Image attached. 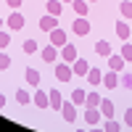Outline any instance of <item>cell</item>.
Segmentation results:
<instances>
[{"label": "cell", "instance_id": "6da1fadb", "mask_svg": "<svg viewBox=\"0 0 132 132\" xmlns=\"http://www.w3.org/2000/svg\"><path fill=\"white\" fill-rule=\"evenodd\" d=\"M58 58H63V63H74L77 61V48L71 42H66L63 48H58Z\"/></svg>", "mask_w": 132, "mask_h": 132}, {"label": "cell", "instance_id": "7a4b0ae2", "mask_svg": "<svg viewBox=\"0 0 132 132\" xmlns=\"http://www.w3.org/2000/svg\"><path fill=\"white\" fill-rule=\"evenodd\" d=\"M71 77H74L71 63H58V66H56V79H61V82H69Z\"/></svg>", "mask_w": 132, "mask_h": 132}, {"label": "cell", "instance_id": "3957f363", "mask_svg": "<svg viewBox=\"0 0 132 132\" xmlns=\"http://www.w3.org/2000/svg\"><path fill=\"white\" fill-rule=\"evenodd\" d=\"M71 32H74V35H90V21H87L85 16L74 19V24H71Z\"/></svg>", "mask_w": 132, "mask_h": 132}, {"label": "cell", "instance_id": "277c9868", "mask_svg": "<svg viewBox=\"0 0 132 132\" xmlns=\"http://www.w3.org/2000/svg\"><path fill=\"white\" fill-rule=\"evenodd\" d=\"M66 42H69V40H66V32H63L61 27H56V29L50 32V45H56V48H63Z\"/></svg>", "mask_w": 132, "mask_h": 132}, {"label": "cell", "instance_id": "5b68a950", "mask_svg": "<svg viewBox=\"0 0 132 132\" xmlns=\"http://www.w3.org/2000/svg\"><path fill=\"white\" fill-rule=\"evenodd\" d=\"M103 119L101 114V108H95V106H87V111H85V122H90V127H95L98 122Z\"/></svg>", "mask_w": 132, "mask_h": 132}, {"label": "cell", "instance_id": "8992f818", "mask_svg": "<svg viewBox=\"0 0 132 132\" xmlns=\"http://www.w3.org/2000/svg\"><path fill=\"white\" fill-rule=\"evenodd\" d=\"M8 29H13V32L24 29V13H19V11H13V13L8 16Z\"/></svg>", "mask_w": 132, "mask_h": 132}, {"label": "cell", "instance_id": "52a82bcc", "mask_svg": "<svg viewBox=\"0 0 132 132\" xmlns=\"http://www.w3.org/2000/svg\"><path fill=\"white\" fill-rule=\"evenodd\" d=\"M40 58L45 61V63H53V61L58 58V48L56 45H45V48L40 50Z\"/></svg>", "mask_w": 132, "mask_h": 132}, {"label": "cell", "instance_id": "ba28073f", "mask_svg": "<svg viewBox=\"0 0 132 132\" xmlns=\"http://www.w3.org/2000/svg\"><path fill=\"white\" fill-rule=\"evenodd\" d=\"M56 27H58V16H50V13H48V16L40 19V29H42V32H53Z\"/></svg>", "mask_w": 132, "mask_h": 132}, {"label": "cell", "instance_id": "9c48e42d", "mask_svg": "<svg viewBox=\"0 0 132 132\" xmlns=\"http://www.w3.org/2000/svg\"><path fill=\"white\" fill-rule=\"evenodd\" d=\"M71 69H74L77 77H87V71H90V63H87L85 58H77V61L71 63Z\"/></svg>", "mask_w": 132, "mask_h": 132}, {"label": "cell", "instance_id": "30bf717a", "mask_svg": "<svg viewBox=\"0 0 132 132\" xmlns=\"http://www.w3.org/2000/svg\"><path fill=\"white\" fill-rule=\"evenodd\" d=\"M103 85L108 87V90H114V87H119V71H111V69H108V71L103 74Z\"/></svg>", "mask_w": 132, "mask_h": 132}, {"label": "cell", "instance_id": "8fae6325", "mask_svg": "<svg viewBox=\"0 0 132 132\" xmlns=\"http://www.w3.org/2000/svg\"><path fill=\"white\" fill-rule=\"evenodd\" d=\"M61 114H63V122H77V106L74 103H63Z\"/></svg>", "mask_w": 132, "mask_h": 132}, {"label": "cell", "instance_id": "7c38bea8", "mask_svg": "<svg viewBox=\"0 0 132 132\" xmlns=\"http://www.w3.org/2000/svg\"><path fill=\"white\" fill-rule=\"evenodd\" d=\"M124 63H127V61H124L122 56H114V53L108 56V69H111V71H122V69H124Z\"/></svg>", "mask_w": 132, "mask_h": 132}, {"label": "cell", "instance_id": "4fadbf2b", "mask_svg": "<svg viewBox=\"0 0 132 132\" xmlns=\"http://www.w3.org/2000/svg\"><path fill=\"white\" fill-rule=\"evenodd\" d=\"M48 98H50V108H56V111H61V108H63V98H61L58 90H50Z\"/></svg>", "mask_w": 132, "mask_h": 132}, {"label": "cell", "instance_id": "5bb4252c", "mask_svg": "<svg viewBox=\"0 0 132 132\" xmlns=\"http://www.w3.org/2000/svg\"><path fill=\"white\" fill-rule=\"evenodd\" d=\"M87 82H90V85H101L103 82V71L95 69V66H90V71H87Z\"/></svg>", "mask_w": 132, "mask_h": 132}, {"label": "cell", "instance_id": "9a60e30c", "mask_svg": "<svg viewBox=\"0 0 132 132\" xmlns=\"http://www.w3.org/2000/svg\"><path fill=\"white\" fill-rule=\"evenodd\" d=\"M32 101H35V103H37L40 108H48V106H50V98H48V93H45V90H37Z\"/></svg>", "mask_w": 132, "mask_h": 132}, {"label": "cell", "instance_id": "2e32d148", "mask_svg": "<svg viewBox=\"0 0 132 132\" xmlns=\"http://www.w3.org/2000/svg\"><path fill=\"white\" fill-rule=\"evenodd\" d=\"M116 35L122 37L124 42H127V40L132 37V32H129V27H127V21H116Z\"/></svg>", "mask_w": 132, "mask_h": 132}, {"label": "cell", "instance_id": "e0dca14e", "mask_svg": "<svg viewBox=\"0 0 132 132\" xmlns=\"http://www.w3.org/2000/svg\"><path fill=\"white\" fill-rule=\"evenodd\" d=\"M24 79H27L32 87H37V85H40V71H37V69H27V71H24Z\"/></svg>", "mask_w": 132, "mask_h": 132}, {"label": "cell", "instance_id": "ac0fdd59", "mask_svg": "<svg viewBox=\"0 0 132 132\" xmlns=\"http://www.w3.org/2000/svg\"><path fill=\"white\" fill-rule=\"evenodd\" d=\"M101 114H103V119H114V103L111 101H101Z\"/></svg>", "mask_w": 132, "mask_h": 132}, {"label": "cell", "instance_id": "d6986e66", "mask_svg": "<svg viewBox=\"0 0 132 132\" xmlns=\"http://www.w3.org/2000/svg\"><path fill=\"white\" fill-rule=\"evenodd\" d=\"M95 53H98V56H103V58H108V56H111V45H108L106 40L95 42Z\"/></svg>", "mask_w": 132, "mask_h": 132}, {"label": "cell", "instance_id": "ffe728a7", "mask_svg": "<svg viewBox=\"0 0 132 132\" xmlns=\"http://www.w3.org/2000/svg\"><path fill=\"white\" fill-rule=\"evenodd\" d=\"M61 11H63V3H61V0H48V13H50V16H58Z\"/></svg>", "mask_w": 132, "mask_h": 132}, {"label": "cell", "instance_id": "44dd1931", "mask_svg": "<svg viewBox=\"0 0 132 132\" xmlns=\"http://www.w3.org/2000/svg\"><path fill=\"white\" fill-rule=\"evenodd\" d=\"M71 8L77 11V16H87V0H74Z\"/></svg>", "mask_w": 132, "mask_h": 132}, {"label": "cell", "instance_id": "7402d4cb", "mask_svg": "<svg viewBox=\"0 0 132 132\" xmlns=\"http://www.w3.org/2000/svg\"><path fill=\"white\" fill-rule=\"evenodd\" d=\"M119 56H122L127 63H132V42H129V40H127L124 45H122V53H119Z\"/></svg>", "mask_w": 132, "mask_h": 132}, {"label": "cell", "instance_id": "603a6c76", "mask_svg": "<svg viewBox=\"0 0 132 132\" xmlns=\"http://www.w3.org/2000/svg\"><path fill=\"white\" fill-rule=\"evenodd\" d=\"M85 98H87L85 90H74V93H71V103H74V106H82V103H85Z\"/></svg>", "mask_w": 132, "mask_h": 132}, {"label": "cell", "instance_id": "cb8c5ba5", "mask_svg": "<svg viewBox=\"0 0 132 132\" xmlns=\"http://www.w3.org/2000/svg\"><path fill=\"white\" fill-rule=\"evenodd\" d=\"M119 85H122V87H127V90H132V71L119 74Z\"/></svg>", "mask_w": 132, "mask_h": 132}, {"label": "cell", "instance_id": "d4e9b609", "mask_svg": "<svg viewBox=\"0 0 132 132\" xmlns=\"http://www.w3.org/2000/svg\"><path fill=\"white\" fill-rule=\"evenodd\" d=\"M101 101H103V98L98 95V93H87V98H85V103H87V106H95V108L101 106Z\"/></svg>", "mask_w": 132, "mask_h": 132}, {"label": "cell", "instance_id": "484cf974", "mask_svg": "<svg viewBox=\"0 0 132 132\" xmlns=\"http://www.w3.org/2000/svg\"><path fill=\"white\" fill-rule=\"evenodd\" d=\"M24 53H27V56H32V53H40L37 42H35V40H24Z\"/></svg>", "mask_w": 132, "mask_h": 132}, {"label": "cell", "instance_id": "4316f807", "mask_svg": "<svg viewBox=\"0 0 132 132\" xmlns=\"http://www.w3.org/2000/svg\"><path fill=\"white\" fill-rule=\"evenodd\" d=\"M119 13H122L124 19H132V3H129V0H124V3L119 5Z\"/></svg>", "mask_w": 132, "mask_h": 132}, {"label": "cell", "instance_id": "83f0119b", "mask_svg": "<svg viewBox=\"0 0 132 132\" xmlns=\"http://www.w3.org/2000/svg\"><path fill=\"white\" fill-rule=\"evenodd\" d=\"M103 129H106V132H119V129H122V124L114 122V119H106V122H103Z\"/></svg>", "mask_w": 132, "mask_h": 132}, {"label": "cell", "instance_id": "f1b7e54d", "mask_svg": "<svg viewBox=\"0 0 132 132\" xmlns=\"http://www.w3.org/2000/svg\"><path fill=\"white\" fill-rule=\"evenodd\" d=\"M16 101H19V103H21V106H27V103H29V101H32V95H29V93H27V90H16Z\"/></svg>", "mask_w": 132, "mask_h": 132}, {"label": "cell", "instance_id": "f546056e", "mask_svg": "<svg viewBox=\"0 0 132 132\" xmlns=\"http://www.w3.org/2000/svg\"><path fill=\"white\" fill-rule=\"evenodd\" d=\"M8 45H11V37L5 35V32H3V29H0V50H5Z\"/></svg>", "mask_w": 132, "mask_h": 132}, {"label": "cell", "instance_id": "4dcf8cb0", "mask_svg": "<svg viewBox=\"0 0 132 132\" xmlns=\"http://www.w3.org/2000/svg\"><path fill=\"white\" fill-rule=\"evenodd\" d=\"M8 66H11V56L0 50V69H8Z\"/></svg>", "mask_w": 132, "mask_h": 132}, {"label": "cell", "instance_id": "1f68e13d", "mask_svg": "<svg viewBox=\"0 0 132 132\" xmlns=\"http://www.w3.org/2000/svg\"><path fill=\"white\" fill-rule=\"evenodd\" d=\"M124 124L132 127V108H127V111H124Z\"/></svg>", "mask_w": 132, "mask_h": 132}, {"label": "cell", "instance_id": "d6a6232c", "mask_svg": "<svg viewBox=\"0 0 132 132\" xmlns=\"http://www.w3.org/2000/svg\"><path fill=\"white\" fill-rule=\"evenodd\" d=\"M5 3H8V5H11V8H13V11H16V8H19V5H21V3H24V0H5Z\"/></svg>", "mask_w": 132, "mask_h": 132}, {"label": "cell", "instance_id": "836d02e7", "mask_svg": "<svg viewBox=\"0 0 132 132\" xmlns=\"http://www.w3.org/2000/svg\"><path fill=\"white\" fill-rule=\"evenodd\" d=\"M5 108V95H0V111Z\"/></svg>", "mask_w": 132, "mask_h": 132}, {"label": "cell", "instance_id": "e575fe53", "mask_svg": "<svg viewBox=\"0 0 132 132\" xmlns=\"http://www.w3.org/2000/svg\"><path fill=\"white\" fill-rule=\"evenodd\" d=\"M90 132H106V129H90Z\"/></svg>", "mask_w": 132, "mask_h": 132}, {"label": "cell", "instance_id": "d590c367", "mask_svg": "<svg viewBox=\"0 0 132 132\" xmlns=\"http://www.w3.org/2000/svg\"><path fill=\"white\" fill-rule=\"evenodd\" d=\"M61 3H74V0H61Z\"/></svg>", "mask_w": 132, "mask_h": 132}, {"label": "cell", "instance_id": "8d00e7d4", "mask_svg": "<svg viewBox=\"0 0 132 132\" xmlns=\"http://www.w3.org/2000/svg\"><path fill=\"white\" fill-rule=\"evenodd\" d=\"M0 29H3V19H0Z\"/></svg>", "mask_w": 132, "mask_h": 132}, {"label": "cell", "instance_id": "74e56055", "mask_svg": "<svg viewBox=\"0 0 132 132\" xmlns=\"http://www.w3.org/2000/svg\"><path fill=\"white\" fill-rule=\"evenodd\" d=\"M87 3H98V0H87Z\"/></svg>", "mask_w": 132, "mask_h": 132}, {"label": "cell", "instance_id": "f35d334b", "mask_svg": "<svg viewBox=\"0 0 132 132\" xmlns=\"http://www.w3.org/2000/svg\"><path fill=\"white\" fill-rule=\"evenodd\" d=\"M77 132H85V129H77Z\"/></svg>", "mask_w": 132, "mask_h": 132}]
</instances>
